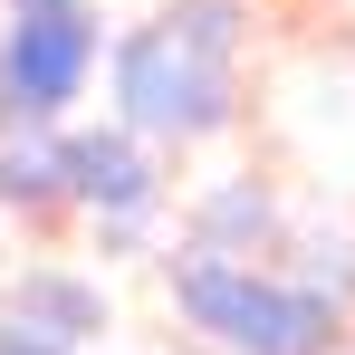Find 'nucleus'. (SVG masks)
<instances>
[{"label": "nucleus", "instance_id": "1", "mask_svg": "<svg viewBox=\"0 0 355 355\" xmlns=\"http://www.w3.org/2000/svg\"><path fill=\"white\" fill-rule=\"evenodd\" d=\"M182 307L240 355H317L336 336V317H327V297H297V288H269V279H250L231 259H192L173 279Z\"/></svg>", "mask_w": 355, "mask_h": 355}, {"label": "nucleus", "instance_id": "2", "mask_svg": "<svg viewBox=\"0 0 355 355\" xmlns=\"http://www.w3.org/2000/svg\"><path fill=\"white\" fill-rule=\"evenodd\" d=\"M125 106H135L144 125H202L211 116V77L182 58V29L135 39V58H125Z\"/></svg>", "mask_w": 355, "mask_h": 355}, {"label": "nucleus", "instance_id": "3", "mask_svg": "<svg viewBox=\"0 0 355 355\" xmlns=\"http://www.w3.org/2000/svg\"><path fill=\"white\" fill-rule=\"evenodd\" d=\"M77 67H87V29L67 19L58 0H39V29H19V49H10V87L29 106H49V96L77 87Z\"/></svg>", "mask_w": 355, "mask_h": 355}, {"label": "nucleus", "instance_id": "4", "mask_svg": "<svg viewBox=\"0 0 355 355\" xmlns=\"http://www.w3.org/2000/svg\"><path fill=\"white\" fill-rule=\"evenodd\" d=\"M77 173H87V192H96V202H106V192H116V202H135V192H144V182H135V164H125L116 144H87V154H77Z\"/></svg>", "mask_w": 355, "mask_h": 355}]
</instances>
